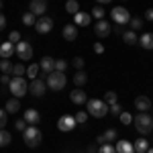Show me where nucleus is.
Here are the masks:
<instances>
[{
	"instance_id": "11",
	"label": "nucleus",
	"mask_w": 153,
	"mask_h": 153,
	"mask_svg": "<svg viewBox=\"0 0 153 153\" xmlns=\"http://www.w3.org/2000/svg\"><path fill=\"white\" fill-rule=\"evenodd\" d=\"M94 33L100 37V39H104V37H108L112 33V25L108 23V21H104V19H100V21H96V25H94Z\"/></svg>"
},
{
	"instance_id": "45",
	"label": "nucleus",
	"mask_w": 153,
	"mask_h": 153,
	"mask_svg": "<svg viewBox=\"0 0 153 153\" xmlns=\"http://www.w3.org/2000/svg\"><path fill=\"white\" fill-rule=\"evenodd\" d=\"M4 29H6V16H4V14L0 12V33H2Z\"/></svg>"
},
{
	"instance_id": "14",
	"label": "nucleus",
	"mask_w": 153,
	"mask_h": 153,
	"mask_svg": "<svg viewBox=\"0 0 153 153\" xmlns=\"http://www.w3.org/2000/svg\"><path fill=\"white\" fill-rule=\"evenodd\" d=\"M39 68L43 70V74L47 76V74H51V71L55 70V59L51 57V55H45V57L39 61Z\"/></svg>"
},
{
	"instance_id": "24",
	"label": "nucleus",
	"mask_w": 153,
	"mask_h": 153,
	"mask_svg": "<svg viewBox=\"0 0 153 153\" xmlns=\"http://www.w3.org/2000/svg\"><path fill=\"white\" fill-rule=\"evenodd\" d=\"M133 147H135V153H145L147 149H149V143H147V139H137V141L133 143Z\"/></svg>"
},
{
	"instance_id": "40",
	"label": "nucleus",
	"mask_w": 153,
	"mask_h": 153,
	"mask_svg": "<svg viewBox=\"0 0 153 153\" xmlns=\"http://www.w3.org/2000/svg\"><path fill=\"white\" fill-rule=\"evenodd\" d=\"M68 70V61L65 59H55V71H65Z\"/></svg>"
},
{
	"instance_id": "34",
	"label": "nucleus",
	"mask_w": 153,
	"mask_h": 153,
	"mask_svg": "<svg viewBox=\"0 0 153 153\" xmlns=\"http://www.w3.org/2000/svg\"><path fill=\"white\" fill-rule=\"evenodd\" d=\"M39 70H41V68H39L37 63H31V65L27 68V76H29L31 80H35V78H37V74H39Z\"/></svg>"
},
{
	"instance_id": "43",
	"label": "nucleus",
	"mask_w": 153,
	"mask_h": 153,
	"mask_svg": "<svg viewBox=\"0 0 153 153\" xmlns=\"http://www.w3.org/2000/svg\"><path fill=\"white\" fill-rule=\"evenodd\" d=\"M71 63H74V68H76V70L80 71V70H84V63H86V61H84V57H74Z\"/></svg>"
},
{
	"instance_id": "29",
	"label": "nucleus",
	"mask_w": 153,
	"mask_h": 153,
	"mask_svg": "<svg viewBox=\"0 0 153 153\" xmlns=\"http://www.w3.org/2000/svg\"><path fill=\"white\" fill-rule=\"evenodd\" d=\"M35 23H37V16H35V14H33L31 10L23 14V25H27V27H33Z\"/></svg>"
},
{
	"instance_id": "19",
	"label": "nucleus",
	"mask_w": 153,
	"mask_h": 153,
	"mask_svg": "<svg viewBox=\"0 0 153 153\" xmlns=\"http://www.w3.org/2000/svg\"><path fill=\"white\" fill-rule=\"evenodd\" d=\"M61 35H63L65 41H76V39H78V27H76V25H65Z\"/></svg>"
},
{
	"instance_id": "39",
	"label": "nucleus",
	"mask_w": 153,
	"mask_h": 153,
	"mask_svg": "<svg viewBox=\"0 0 153 153\" xmlns=\"http://www.w3.org/2000/svg\"><path fill=\"white\" fill-rule=\"evenodd\" d=\"M118 118H120V123H123V125H131V123H133V117H131V112H125V110L118 114Z\"/></svg>"
},
{
	"instance_id": "53",
	"label": "nucleus",
	"mask_w": 153,
	"mask_h": 153,
	"mask_svg": "<svg viewBox=\"0 0 153 153\" xmlns=\"http://www.w3.org/2000/svg\"><path fill=\"white\" fill-rule=\"evenodd\" d=\"M2 6H4V2H2V0H0V10H2Z\"/></svg>"
},
{
	"instance_id": "1",
	"label": "nucleus",
	"mask_w": 153,
	"mask_h": 153,
	"mask_svg": "<svg viewBox=\"0 0 153 153\" xmlns=\"http://www.w3.org/2000/svg\"><path fill=\"white\" fill-rule=\"evenodd\" d=\"M45 84H47L49 90H53V92H59V90H63L65 88V84H68V78H65V71H51L45 76Z\"/></svg>"
},
{
	"instance_id": "4",
	"label": "nucleus",
	"mask_w": 153,
	"mask_h": 153,
	"mask_svg": "<svg viewBox=\"0 0 153 153\" xmlns=\"http://www.w3.org/2000/svg\"><path fill=\"white\" fill-rule=\"evenodd\" d=\"M133 123H135V129L141 135H149L153 131V117L149 112H139L137 117H133Z\"/></svg>"
},
{
	"instance_id": "27",
	"label": "nucleus",
	"mask_w": 153,
	"mask_h": 153,
	"mask_svg": "<svg viewBox=\"0 0 153 153\" xmlns=\"http://www.w3.org/2000/svg\"><path fill=\"white\" fill-rule=\"evenodd\" d=\"M10 141H12V135L8 133V131L0 129V147H6V145H10Z\"/></svg>"
},
{
	"instance_id": "55",
	"label": "nucleus",
	"mask_w": 153,
	"mask_h": 153,
	"mask_svg": "<svg viewBox=\"0 0 153 153\" xmlns=\"http://www.w3.org/2000/svg\"><path fill=\"white\" fill-rule=\"evenodd\" d=\"M0 45H2V39H0Z\"/></svg>"
},
{
	"instance_id": "36",
	"label": "nucleus",
	"mask_w": 153,
	"mask_h": 153,
	"mask_svg": "<svg viewBox=\"0 0 153 153\" xmlns=\"http://www.w3.org/2000/svg\"><path fill=\"white\" fill-rule=\"evenodd\" d=\"M102 100H104V102H106L108 106H110V104H114V102H117V92H112V90H108V92L104 94V98H102Z\"/></svg>"
},
{
	"instance_id": "30",
	"label": "nucleus",
	"mask_w": 153,
	"mask_h": 153,
	"mask_svg": "<svg viewBox=\"0 0 153 153\" xmlns=\"http://www.w3.org/2000/svg\"><path fill=\"white\" fill-rule=\"evenodd\" d=\"M12 65H14V63H12L10 59H2V61H0V70H2V74H8V76H10L12 74Z\"/></svg>"
},
{
	"instance_id": "28",
	"label": "nucleus",
	"mask_w": 153,
	"mask_h": 153,
	"mask_svg": "<svg viewBox=\"0 0 153 153\" xmlns=\"http://www.w3.org/2000/svg\"><path fill=\"white\" fill-rule=\"evenodd\" d=\"M25 74H27V68L23 63H14L12 65V78H23Z\"/></svg>"
},
{
	"instance_id": "25",
	"label": "nucleus",
	"mask_w": 153,
	"mask_h": 153,
	"mask_svg": "<svg viewBox=\"0 0 153 153\" xmlns=\"http://www.w3.org/2000/svg\"><path fill=\"white\" fill-rule=\"evenodd\" d=\"M65 12L68 14H76V12H80V4H78V0H68L65 2Z\"/></svg>"
},
{
	"instance_id": "50",
	"label": "nucleus",
	"mask_w": 153,
	"mask_h": 153,
	"mask_svg": "<svg viewBox=\"0 0 153 153\" xmlns=\"http://www.w3.org/2000/svg\"><path fill=\"white\" fill-rule=\"evenodd\" d=\"M104 143H106L104 135H98V137H96V145H104Z\"/></svg>"
},
{
	"instance_id": "31",
	"label": "nucleus",
	"mask_w": 153,
	"mask_h": 153,
	"mask_svg": "<svg viewBox=\"0 0 153 153\" xmlns=\"http://www.w3.org/2000/svg\"><path fill=\"white\" fill-rule=\"evenodd\" d=\"M104 8H102V6H100V4H96L94 8H92V12H90V16H94L96 21H100V19H102V16H104Z\"/></svg>"
},
{
	"instance_id": "42",
	"label": "nucleus",
	"mask_w": 153,
	"mask_h": 153,
	"mask_svg": "<svg viewBox=\"0 0 153 153\" xmlns=\"http://www.w3.org/2000/svg\"><path fill=\"white\" fill-rule=\"evenodd\" d=\"M8 41H10L12 45H16L19 41H23V39H21V33H19V31H10V35H8Z\"/></svg>"
},
{
	"instance_id": "49",
	"label": "nucleus",
	"mask_w": 153,
	"mask_h": 153,
	"mask_svg": "<svg viewBox=\"0 0 153 153\" xmlns=\"http://www.w3.org/2000/svg\"><path fill=\"white\" fill-rule=\"evenodd\" d=\"M86 153H98V145H96V143H92V145L88 147V151H86Z\"/></svg>"
},
{
	"instance_id": "23",
	"label": "nucleus",
	"mask_w": 153,
	"mask_h": 153,
	"mask_svg": "<svg viewBox=\"0 0 153 153\" xmlns=\"http://www.w3.org/2000/svg\"><path fill=\"white\" fill-rule=\"evenodd\" d=\"M123 41L127 43V45H135L139 39H137V33L135 31H131V29H127L125 33H123Z\"/></svg>"
},
{
	"instance_id": "41",
	"label": "nucleus",
	"mask_w": 153,
	"mask_h": 153,
	"mask_svg": "<svg viewBox=\"0 0 153 153\" xmlns=\"http://www.w3.org/2000/svg\"><path fill=\"white\" fill-rule=\"evenodd\" d=\"M6 123H8V112H6L4 108H0V129H4Z\"/></svg>"
},
{
	"instance_id": "20",
	"label": "nucleus",
	"mask_w": 153,
	"mask_h": 153,
	"mask_svg": "<svg viewBox=\"0 0 153 153\" xmlns=\"http://www.w3.org/2000/svg\"><path fill=\"white\" fill-rule=\"evenodd\" d=\"M114 149H117V153H135V147H133V143L131 141H118L117 145H114Z\"/></svg>"
},
{
	"instance_id": "57",
	"label": "nucleus",
	"mask_w": 153,
	"mask_h": 153,
	"mask_svg": "<svg viewBox=\"0 0 153 153\" xmlns=\"http://www.w3.org/2000/svg\"><path fill=\"white\" fill-rule=\"evenodd\" d=\"M151 110H153V108H151ZM151 117H153V114H151Z\"/></svg>"
},
{
	"instance_id": "6",
	"label": "nucleus",
	"mask_w": 153,
	"mask_h": 153,
	"mask_svg": "<svg viewBox=\"0 0 153 153\" xmlns=\"http://www.w3.org/2000/svg\"><path fill=\"white\" fill-rule=\"evenodd\" d=\"M14 53L19 55L21 61H29V59H33V45L29 43V41H19L16 45H14Z\"/></svg>"
},
{
	"instance_id": "21",
	"label": "nucleus",
	"mask_w": 153,
	"mask_h": 153,
	"mask_svg": "<svg viewBox=\"0 0 153 153\" xmlns=\"http://www.w3.org/2000/svg\"><path fill=\"white\" fill-rule=\"evenodd\" d=\"M4 110L8 112V114H16L19 110H21V102H19V98H10L6 106H4Z\"/></svg>"
},
{
	"instance_id": "16",
	"label": "nucleus",
	"mask_w": 153,
	"mask_h": 153,
	"mask_svg": "<svg viewBox=\"0 0 153 153\" xmlns=\"http://www.w3.org/2000/svg\"><path fill=\"white\" fill-rule=\"evenodd\" d=\"M90 21H92L90 12H76V14H74V25H76V27H88Z\"/></svg>"
},
{
	"instance_id": "47",
	"label": "nucleus",
	"mask_w": 153,
	"mask_h": 153,
	"mask_svg": "<svg viewBox=\"0 0 153 153\" xmlns=\"http://www.w3.org/2000/svg\"><path fill=\"white\" fill-rule=\"evenodd\" d=\"M94 53H98V55L104 53V45H102V43H96V45H94Z\"/></svg>"
},
{
	"instance_id": "2",
	"label": "nucleus",
	"mask_w": 153,
	"mask_h": 153,
	"mask_svg": "<svg viewBox=\"0 0 153 153\" xmlns=\"http://www.w3.org/2000/svg\"><path fill=\"white\" fill-rule=\"evenodd\" d=\"M23 141H25V145H27V147L35 149V147H39V145H41V141H43V133L37 129V127L29 125V127L23 131Z\"/></svg>"
},
{
	"instance_id": "38",
	"label": "nucleus",
	"mask_w": 153,
	"mask_h": 153,
	"mask_svg": "<svg viewBox=\"0 0 153 153\" xmlns=\"http://www.w3.org/2000/svg\"><path fill=\"white\" fill-rule=\"evenodd\" d=\"M98 153H117V149H114V145L104 143V145H100V147H98Z\"/></svg>"
},
{
	"instance_id": "10",
	"label": "nucleus",
	"mask_w": 153,
	"mask_h": 153,
	"mask_svg": "<svg viewBox=\"0 0 153 153\" xmlns=\"http://www.w3.org/2000/svg\"><path fill=\"white\" fill-rule=\"evenodd\" d=\"M35 29L39 35H47V33H51V29H53V21L49 19V16H39L35 23Z\"/></svg>"
},
{
	"instance_id": "33",
	"label": "nucleus",
	"mask_w": 153,
	"mask_h": 153,
	"mask_svg": "<svg viewBox=\"0 0 153 153\" xmlns=\"http://www.w3.org/2000/svg\"><path fill=\"white\" fill-rule=\"evenodd\" d=\"M102 135H104V139H106V143H114L117 141V131L114 129H108V131H104V133H102Z\"/></svg>"
},
{
	"instance_id": "15",
	"label": "nucleus",
	"mask_w": 153,
	"mask_h": 153,
	"mask_svg": "<svg viewBox=\"0 0 153 153\" xmlns=\"http://www.w3.org/2000/svg\"><path fill=\"white\" fill-rule=\"evenodd\" d=\"M70 100L74 102V104H86V102H88V94L84 92L82 88H76V90L70 94Z\"/></svg>"
},
{
	"instance_id": "35",
	"label": "nucleus",
	"mask_w": 153,
	"mask_h": 153,
	"mask_svg": "<svg viewBox=\"0 0 153 153\" xmlns=\"http://www.w3.org/2000/svg\"><path fill=\"white\" fill-rule=\"evenodd\" d=\"M74 118H76L78 125H84V123L88 120V112H86V110H78V112L74 114Z\"/></svg>"
},
{
	"instance_id": "32",
	"label": "nucleus",
	"mask_w": 153,
	"mask_h": 153,
	"mask_svg": "<svg viewBox=\"0 0 153 153\" xmlns=\"http://www.w3.org/2000/svg\"><path fill=\"white\" fill-rule=\"evenodd\" d=\"M131 31H139V29H143V19L141 16H135V19H131Z\"/></svg>"
},
{
	"instance_id": "46",
	"label": "nucleus",
	"mask_w": 153,
	"mask_h": 153,
	"mask_svg": "<svg viewBox=\"0 0 153 153\" xmlns=\"http://www.w3.org/2000/svg\"><path fill=\"white\" fill-rule=\"evenodd\" d=\"M10 80H12V76H8V74H2V78H0V82H2V84H6V86L10 84Z\"/></svg>"
},
{
	"instance_id": "12",
	"label": "nucleus",
	"mask_w": 153,
	"mask_h": 153,
	"mask_svg": "<svg viewBox=\"0 0 153 153\" xmlns=\"http://www.w3.org/2000/svg\"><path fill=\"white\" fill-rule=\"evenodd\" d=\"M29 10L33 12L35 16H45V12H47V0H31Z\"/></svg>"
},
{
	"instance_id": "9",
	"label": "nucleus",
	"mask_w": 153,
	"mask_h": 153,
	"mask_svg": "<svg viewBox=\"0 0 153 153\" xmlns=\"http://www.w3.org/2000/svg\"><path fill=\"white\" fill-rule=\"evenodd\" d=\"M78 127V123H76V118L71 117V114H63V117L57 120V129L63 131V133H70Z\"/></svg>"
},
{
	"instance_id": "17",
	"label": "nucleus",
	"mask_w": 153,
	"mask_h": 153,
	"mask_svg": "<svg viewBox=\"0 0 153 153\" xmlns=\"http://www.w3.org/2000/svg\"><path fill=\"white\" fill-rule=\"evenodd\" d=\"M25 120H27V125H33V127H37V123L41 120V114H39V110H35V108H29V110H25Z\"/></svg>"
},
{
	"instance_id": "22",
	"label": "nucleus",
	"mask_w": 153,
	"mask_h": 153,
	"mask_svg": "<svg viewBox=\"0 0 153 153\" xmlns=\"http://www.w3.org/2000/svg\"><path fill=\"white\" fill-rule=\"evenodd\" d=\"M139 45L143 49H153V33H145L139 37Z\"/></svg>"
},
{
	"instance_id": "7",
	"label": "nucleus",
	"mask_w": 153,
	"mask_h": 153,
	"mask_svg": "<svg viewBox=\"0 0 153 153\" xmlns=\"http://www.w3.org/2000/svg\"><path fill=\"white\" fill-rule=\"evenodd\" d=\"M110 16H112V21L120 27H125V25L131 21V12L125 8V6H114L112 10H110Z\"/></svg>"
},
{
	"instance_id": "5",
	"label": "nucleus",
	"mask_w": 153,
	"mask_h": 153,
	"mask_svg": "<svg viewBox=\"0 0 153 153\" xmlns=\"http://www.w3.org/2000/svg\"><path fill=\"white\" fill-rule=\"evenodd\" d=\"M8 90H10V94L14 98H23L29 92V84H27L25 78H12L10 84H8Z\"/></svg>"
},
{
	"instance_id": "58",
	"label": "nucleus",
	"mask_w": 153,
	"mask_h": 153,
	"mask_svg": "<svg viewBox=\"0 0 153 153\" xmlns=\"http://www.w3.org/2000/svg\"><path fill=\"white\" fill-rule=\"evenodd\" d=\"M82 153H86V151H82Z\"/></svg>"
},
{
	"instance_id": "48",
	"label": "nucleus",
	"mask_w": 153,
	"mask_h": 153,
	"mask_svg": "<svg viewBox=\"0 0 153 153\" xmlns=\"http://www.w3.org/2000/svg\"><path fill=\"white\" fill-rule=\"evenodd\" d=\"M145 19H147V21H153V8H147V10H145Z\"/></svg>"
},
{
	"instance_id": "51",
	"label": "nucleus",
	"mask_w": 153,
	"mask_h": 153,
	"mask_svg": "<svg viewBox=\"0 0 153 153\" xmlns=\"http://www.w3.org/2000/svg\"><path fill=\"white\" fill-rule=\"evenodd\" d=\"M114 33H117V35H123V33H125V29H123V27H120V25H118L117 29H114Z\"/></svg>"
},
{
	"instance_id": "56",
	"label": "nucleus",
	"mask_w": 153,
	"mask_h": 153,
	"mask_svg": "<svg viewBox=\"0 0 153 153\" xmlns=\"http://www.w3.org/2000/svg\"><path fill=\"white\" fill-rule=\"evenodd\" d=\"M123 2H127V0H123Z\"/></svg>"
},
{
	"instance_id": "3",
	"label": "nucleus",
	"mask_w": 153,
	"mask_h": 153,
	"mask_svg": "<svg viewBox=\"0 0 153 153\" xmlns=\"http://www.w3.org/2000/svg\"><path fill=\"white\" fill-rule=\"evenodd\" d=\"M86 112H88L90 117H94V118H102V117L108 114V104H106L104 100L92 98V100L86 102Z\"/></svg>"
},
{
	"instance_id": "54",
	"label": "nucleus",
	"mask_w": 153,
	"mask_h": 153,
	"mask_svg": "<svg viewBox=\"0 0 153 153\" xmlns=\"http://www.w3.org/2000/svg\"><path fill=\"white\" fill-rule=\"evenodd\" d=\"M145 153H153V149H147V151H145Z\"/></svg>"
},
{
	"instance_id": "52",
	"label": "nucleus",
	"mask_w": 153,
	"mask_h": 153,
	"mask_svg": "<svg viewBox=\"0 0 153 153\" xmlns=\"http://www.w3.org/2000/svg\"><path fill=\"white\" fill-rule=\"evenodd\" d=\"M98 4H108V2H112V0H96Z\"/></svg>"
},
{
	"instance_id": "44",
	"label": "nucleus",
	"mask_w": 153,
	"mask_h": 153,
	"mask_svg": "<svg viewBox=\"0 0 153 153\" xmlns=\"http://www.w3.org/2000/svg\"><path fill=\"white\" fill-rule=\"evenodd\" d=\"M14 127H16V131H25L29 125H27V120H25V118H21V120H16V123H14Z\"/></svg>"
},
{
	"instance_id": "8",
	"label": "nucleus",
	"mask_w": 153,
	"mask_h": 153,
	"mask_svg": "<svg viewBox=\"0 0 153 153\" xmlns=\"http://www.w3.org/2000/svg\"><path fill=\"white\" fill-rule=\"evenodd\" d=\"M29 92H31L33 96H37V98H41V96L47 92V84H45V80H43V78L31 80V84H29Z\"/></svg>"
},
{
	"instance_id": "26",
	"label": "nucleus",
	"mask_w": 153,
	"mask_h": 153,
	"mask_svg": "<svg viewBox=\"0 0 153 153\" xmlns=\"http://www.w3.org/2000/svg\"><path fill=\"white\" fill-rule=\"evenodd\" d=\"M74 82H76V86H78V88H84V84L88 82V76H86V71L80 70L78 74H76V76H74Z\"/></svg>"
},
{
	"instance_id": "37",
	"label": "nucleus",
	"mask_w": 153,
	"mask_h": 153,
	"mask_svg": "<svg viewBox=\"0 0 153 153\" xmlns=\"http://www.w3.org/2000/svg\"><path fill=\"white\" fill-rule=\"evenodd\" d=\"M108 112H110L112 117H118V114L123 112V106L118 104V102H114V104H110V106H108Z\"/></svg>"
},
{
	"instance_id": "18",
	"label": "nucleus",
	"mask_w": 153,
	"mask_h": 153,
	"mask_svg": "<svg viewBox=\"0 0 153 153\" xmlns=\"http://www.w3.org/2000/svg\"><path fill=\"white\" fill-rule=\"evenodd\" d=\"M14 45H12L10 41H2V45H0V57L2 59H10L14 55Z\"/></svg>"
},
{
	"instance_id": "13",
	"label": "nucleus",
	"mask_w": 153,
	"mask_h": 153,
	"mask_svg": "<svg viewBox=\"0 0 153 153\" xmlns=\"http://www.w3.org/2000/svg\"><path fill=\"white\" fill-rule=\"evenodd\" d=\"M135 108L139 112H149L151 110V98L149 96H137L135 98Z\"/></svg>"
}]
</instances>
